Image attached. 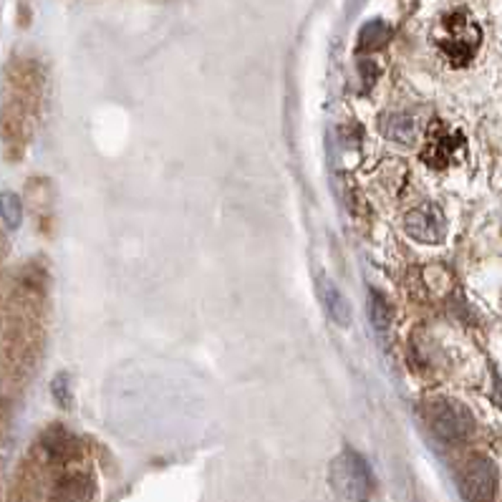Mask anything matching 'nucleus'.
<instances>
[{"label": "nucleus", "mask_w": 502, "mask_h": 502, "mask_svg": "<svg viewBox=\"0 0 502 502\" xmlns=\"http://www.w3.org/2000/svg\"><path fill=\"white\" fill-rule=\"evenodd\" d=\"M432 41H434L437 53L452 69H465L467 63H472L479 46H482V28L472 13L460 8V11H450L442 15L440 23L434 25Z\"/></svg>", "instance_id": "nucleus-1"}, {"label": "nucleus", "mask_w": 502, "mask_h": 502, "mask_svg": "<svg viewBox=\"0 0 502 502\" xmlns=\"http://www.w3.org/2000/svg\"><path fill=\"white\" fill-rule=\"evenodd\" d=\"M331 488L341 502H368L374 490V478L367 460L354 450L339 454L331 465Z\"/></svg>", "instance_id": "nucleus-2"}, {"label": "nucleus", "mask_w": 502, "mask_h": 502, "mask_svg": "<svg viewBox=\"0 0 502 502\" xmlns=\"http://www.w3.org/2000/svg\"><path fill=\"white\" fill-rule=\"evenodd\" d=\"M467 154V139L462 132H457L444 122H434L427 129L424 144H422V162L429 170L444 172L460 164Z\"/></svg>", "instance_id": "nucleus-3"}, {"label": "nucleus", "mask_w": 502, "mask_h": 502, "mask_svg": "<svg viewBox=\"0 0 502 502\" xmlns=\"http://www.w3.org/2000/svg\"><path fill=\"white\" fill-rule=\"evenodd\" d=\"M429 427L434 429V434L447 442H457L469 434L472 419L460 404H454L450 399H437L429 402L427 406Z\"/></svg>", "instance_id": "nucleus-4"}, {"label": "nucleus", "mask_w": 502, "mask_h": 502, "mask_svg": "<svg viewBox=\"0 0 502 502\" xmlns=\"http://www.w3.org/2000/svg\"><path fill=\"white\" fill-rule=\"evenodd\" d=\"M497 492V469L488 457L469 460L462 469V495L467 502H492Z\"/></svg>", "instance_id": "nucleus-5"}, {"label": "nucleus", "mask_w": 502, "mask_h": 502, "mask_svg": "<svg viewBox=\"0 0 502 502\" xmlns=\"http://www.w3.org/2000/svg\"><path fill=\"white\" fill-rule=\"evenodd\" d=\"M404 230L409 233L412 240L417 243H442L447 235V220L442 215V209L437 205H422V208L412 209L404 218Z\"/></svg>", "instance_id": "nucleus-6"}, {"label": "nucleus", "mask_w": 502, "mask_h": 502, "mask_svg": "<svg viewBox=\"0 0 502 502\" xmlns=\"http://www.w3.org/2000/svg\"><path fill=\"white\" fill-rule=\"evenodd\" d=\"M97 482L84 469L63 472L51 490V502H94Z\"/></svg>", "instance_id": "nucleus-7"}, {"label": "nucleus", "mask_w": 502, "mask_h": 502, "mask_svg": "<svg viewBox=\"0 0 502 502\" xmlns=\"http://www.w3.org/2000/svg\"><path fill=\"white\" fill-rule=\"evenodd\" d=\"M319 295H321V303H323V308H326V313H329L339 326H346V323L351 321V306H349V301L343 298V293L339 291V285H336L331 278L321 275Z\"/></svg>", "instance_id": "nucleus-8"}, {"label": "nucleus", "mask_w": 502, "mask_h": 502, "mask_svg": "<svg viewBox=\"0 0 502 502\" xmlns=\"http://www.w3.org/2000/svg\"><path fill=\"white\" fill-rule=\"evenodd\" d=\"M43 450L49 454L51 462H71L76 460V454H79V442L69 434V432H63V429H51L49 434L43 437Z\"/></svg>", "instance_id": "nucleus-9"}, {"label": "nucleus", "mask_w": 502, "mask_h": 502, "mask_svg": "<svg viewBox=\"0 0 502 502\" xmlns=\"http://www.w3.org/2000/svg\"><path fill=\"white\" fill-rule=\"evenodd\" d=\"M0 220L11 233H15L21 228V222H23V202L11 190L0 192Z\"/></svg>", "instance_id": "nucleus-10"}, {"label": "nucleus", "mask_w": 502, "mask_h": 502, "mask_svg": "<svg viewBox=\"0 0 502 502\" xmlns=\"http://www.w3.org/2000/svg\"><path fill=\"white\" fill-rule=\"evenodd\" d=\"M371 321L376 326V331H386L392 323V306L386 303V298L379 291H371Z\"/></svg>", "instance_id": "nucleus-11"}, {"label": "nucleus", "mask_w": 502, "mask_h": 502, "mask_svg": "<svg viewBox=\"0 0 502 502\" xmlns=\"http://www.w3.org/2000/svg\"><path fill=\"white\" fill-rule=\"evenodd\" d=\"M66 384H69V381H66L63 374H59V376L53 379V394H56V402H61V404L69 402V386H66Z\"/></svg>", "instance_id": "nucleus-12"}]
</instances>
